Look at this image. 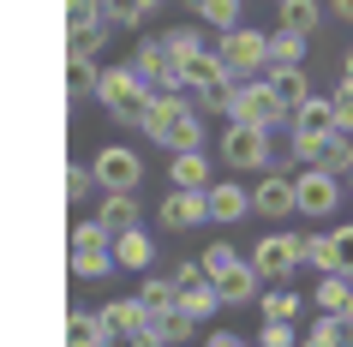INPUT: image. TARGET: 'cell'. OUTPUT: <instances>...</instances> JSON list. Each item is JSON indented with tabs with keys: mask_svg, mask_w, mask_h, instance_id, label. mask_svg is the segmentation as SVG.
Here are the masks:
<instances>
[{
	"mask_svg": "<svg viewBox=\"0 0 353 347\" xmlns=\"http://www.w3.org/2000/svg\"><path fill=\"white\" fill-rule=\"evenodd\" d=\"M341 174H323V168H294V216L305 221H330L341 210Z\"/></svg>",
	"mask_w": 353,
	"mask_h": 347,
	"instance_id": "cell-6",
	"label": "cell"
},
{
	"mask_svg": "<svg viewBox=\"0 0 353 347\" xmlns=\"http://www.w3.org/2000/svg\"><path fill=\"white\" fill-rule=\"evenodd\" d=\"M258 281L263 275L252 270V264H228V270H216L210 275V288H216V299H222V306H252V293H258Z\"/></svg>",
	"mask_w": 353,
	"mask_h": 347,
	"instance_id": "cell-14",
	"label": "cell"
},
{
	"mask_svg": "<svg viewBox=\"0 0 353 347\" xmlns=\"http://www.w3.org/2000/svg\"><path fill=\"white\" fill-rule=\"evenodd\" d=\"M204 347H245V341L234 335V329H210V335H204Z\"/></svg>",
	"mask_w": 353,
	"mask_h": 347,
	"instance_id": "cell-42",
	"label": "cell"
},
{
	"mask_svg": "<svg viewBox=\"0 0 353 347\" xmlns=\"http://www.w3.org/2000/svg\"><path fill=\"white\" fill-rule=\"evenodd\" d=\"M90 96L114 114V120H120V126H144L150 102H156V96L138 84V72H132V66H102V72H96V90H90Z\"/></svg>",
	"mask_w": 353,
	"mask_h": 347,
	"instance_id": "cell-2",
	"label": "cell"
},
{
	"mask_svg": "<svg viewBox=\"0 0 353 347\" xmlns=\"http://www.w3.org/2000/svg\"><path fill=\"white\" fill-rule=\"evenodd\" d=\"M96 192V174H90V162H66V198L72 204H84Z\"/></svg>",
	"mask_w": 353,
	"mask_h": 347,
	"instance_id": "cell-37",
	"label": "cell"
},
{
	"mask_svg": "<svg viewBox=\"0 0 353 347\" xmlns=\"http://www.w3.org/2000/svg\"><path fill=\"white\" fill-rule=\"evenodd\" d=\"M162 48L174 60H180V54H198V48H204V30H198V24H180V30H168V37H162Z\"/></svg>",
	"mask_w": 353,
	"mask_h": 347,
	"instance_id": "cell-36",
	"label": "cell"
},
{
	"mask_svg": "<svg viewBox=\"0 0 353 347\" xmlns=\"http://www.w3.org/2000/svg\"><path fill=\"white\" fill-rule=\"evenodd\" d=\"M317 168H323V174H347V168H353V138H347V132H330V138H323Z\"/></svg>",
	"mask_w": 353,
	"mask_h": 347,
	"instance_id": "cell-30",
	"label": "cell"
},
{
	"mask_svg": "<svg viewBox=\"0 0 353 347\" xmlns=\"http://www.w3.org/2000/svg\"><path fill=\"white\" fill-rule=\"evenodd\" d=\"M228 120L276 132V126H288V102L276 96V84H270V78H245V84H234V108H228Z\"/></svg>",
	"mask_w": 353,
	"mask_h": 347,
	"instance_id": "cell-5",
	"label": "cell"
},
{
	"mask_svg": "<svg viewBox=\"0 0 353 347\" xmlns=\"http://www.w3.org/2000/svg\"><path fill=\"white\" fill-rule=\"evenodd\" d=\"M102 347H162V341H156L150 329H132V335H108Z\"/></svg>",
	"mask_w": 353,
	"mask_h": 347,
	"instance_id": "cell-41",
	"label": "cell"
},
{
	"mask_svg": "<svg viewBox=\"0 0 353 347\" xmlns=\"http://www.w3.org/2000/svg\"><path fill=\"white\" fill-rule=\"evenodd\" d=\"M317 24H323V6H317V0H276V30H299V37H312Z\"/></svg>",
	"mask_w": 353,
	"mask_h": 347,
	"instance_id": "cell-23",
	"label": "cell"
},
{
	"mask_svg": "<svg viewBox=\"0 0 353 347\" xmlns=\"http://www.w3.org/2000/svg\"><path fill=\"white\" fill-rule=\"evenodd\" d=\"M156 216H162V228H174V234H186V228L210 221V216H204V192H168Z\"/></svg>",
	"mask_w": 353,
	"mask_h": 347,
	"instance_id": "cell-17",
	"label": "cell"
},
{
	"mask_svg": "<svg viewBox=\"0 0 353 347\" xmlns=\"http://www.w3.org/2000/svg\"><path fill=\"white\" fill-rule=\"evenodd\" d=\"M258 347H299V335H294V324H270V317H263Z\"/></svg>",
	"mask_w": 353,
	"mask_h": 347,
	"instance_id": "cell-40",
	"label": "cell"
},
{
	"mask_svg": "<svg viewBox=\"0 0 353 347\" xmlns=\"http://www.w3.org/2000/svg\"><path fill=\"white\" fill-rule=\"evenodd\" d=\"M330 102H335V132H347V138H353V84H335Z\"/></svg>",
	"mask_w": 353,
	"mask_h": 347,
	"instance_id": "cell-39",
	"label": "cell"
},
{
	"mask_svg": "<svg viewBox=\"0 0 353 347\" xmlns=\"http://www.w3.org/2000/svg\"><path fill=\"white\" fill-rule=\"evenodd\" d=\"M299 239H305V234H288V228H276V234H263L258 246H252V257H245V264H252L263 281H288V275L299 270Z\"/></svg>",
	"mask_w": 353,
	"mask_h": 347,
	"instance_id": "cell-11",
	"label": "cell"
},
{
	"mask_svg": "<svg viewBox=\"0 0 353 347\" xmlns=\"http://www.w3.org/2000/svg\"><path fill=\"white\" fill-rule=\"evenodd\" d=\"M252 216H263V221H288L294 216V168H263L258 174V186H252Z\"/></svg>",
	"mask_w": 353,
	"mask_h": 347,
	"instance_id": "cell-12",
	"label": "cell"
},
{
	"mask_svg": "<svg viewBox=\"0 0 353 347\" xmlns=\"http://www.w3.org/2000/svg\"><path fill=\"white\" fill-rule=\"evenodd\" d=\"M168 281H174V306L186 311L192 324H204V317L222 311V299H216V288H210V270L198 264V257H180V264L168 270Z\"/></svg>",
	"mask_w": 353,
	"mask_h": 347,
	"instance_id": "cell-7",
	"label": "cell"
},
{
	"mask_svg": "<svg viewBox=\"0 0 353 347\" xmlns=\"http://www.w3.org/2000/svg\"><path fill=\"white\" fill-rule=\"evenodd\" d=\"M138 132H144L150 144H162L168 156H174V150H204V108H198L192 96H180V90L156 96Z\"/></svg>",
	"mask_w": 353,
	"mask_h": 347,
	"instance_id": "cell-1",
	"label": "cell"
},
{
	"mask_svg": "<svg viewBox=\"0 0 353 347\" xmlns=\"http://www.w3.org/2000/svg\"><path fill=\"white\" fill-rule=\"evenodd\" d=\"M138 306H144V311H174V281L150 270V275H144V288H138Z\"/></svg>",
	"mask_w": 353,
	"mask_h": 347,
	"instance_id": "cell-33",
	"label": "cell"
},
{
	"mask_svg": "<svg viewBox=\"0 0 353 347\" xmlns=\"http://www.w3.org/2000/svg\"><path fill=\"white\" fill-rule=\"evenodd\" d=\"M341 311H347V317H353V288H347V306H341Z\"/></svg>",
	"mask_w": 353,
	"mask_h": 347,
	"instance_id": "cell-47",
	"label": "cell"
},
{
	"mask_svg": "<svg viewBox=\"0 0 353 347\" xmlns=\"http://www.w3.org/2000/svg\"><path fill=\"white\" fill-rule=\"evenodd\" d=\"M299 311H305L299 288H270V293H258V317H270V324H294Z\"/></svg>",
	"mask_w": 353,
	"mask_h": 347,
	"instance_id": "cell-25",
	"label": "cell"
},
{
	"mask_svg": "<svg viewBox=\"0 0 353 347\" xmlns=\"http://www.w3.org/2000/svg\"><path fill=\"white\" fill-rule=\"evenodd\" d=\"M72 275L78 281H102L114 275V234L102 221H72Z\"/></svg>",
	"mask_w": 353,
	"mask_h": 347,
	"instance_id": "cell-8",
	"label": "cell"
},
{
	"mask_svg": "<svg viewBox=\"0 0 353 347\" xmlns=\"http://www.w3.org/2000/svg\"><path fill=\"white\" fill-rule=\"evenodd\" d=\"M299 264L317 270V275H335L330 270V234H305V239H299Z\"/></svg>",
	"mask_w": 353,
	"mask_h": 347,
	"instance_id": "cell-34",
	"label": "cell"
},
{
	"mask_svg": "<svg viewBox=\"0 0 353 347\" xmlns=\"http://www.w3.org/2000/svg\"><path fill=\"white\" fill-rule=\"evenodd\" d=\"M96 221H102L108 234H126V228H138V221H144V210H138V192H102V210H96Z\"/></svg>",
	"mask_w": 353,
	"mask_h": 347,
	"instance_id": "cell-19",
	"label": "cell"
},
{
	"mask_svg": "<svg viewBox=\"0 0 353 347\" xmlns=\"http://www.w3.org/2000/svg\"><path fill=\"white\" fill-rule=\"evenodd\" d=\"M323 234H330V270L353 281V221H335V228H323Z\"/></svg>",
	"mask_w": 353,
	"mask_h": 347,
	"instance_id": "cell-28",
	"label": "cell"
},
{
	"mask_svg": "<svg viewBox=\"0 0 353 347\" xmlns=\"http://www.w3.org/2000/svg\"><path fill=\"white\" fill-rule=\"evenodd\" d=\"M126 66L138 72V84H144L150 96H174V90H180V72H174V54L162 48V37H144L138 48H132Z\"/></svg>",
	"mask_w": 353,
	"mask_h": 347,
	"instance_id": "cell-10",
	"label": "cell"
},
{
	"mask_svg": "<svg viewBox=\"0 0 353 347\" xmlns=\"http://www.w3.org/2000/svg\"><path fill=\"white\" fill-rule=\"evenodd\" d=\"M347 288H353L347 275H317L312 306H317V311H341V306H347Z\"/></svg>",
	"mask_w": 353,
	"mask_h": 347,
	"instance_id": "cell-31",
	"label": "cell"
},
{
	"mask_svg": "<svg viewBox=\"0 0 353 347\" xmlns=\"http://www.w3.org/2000/svg\"><path fill=\"white\" fill-rule=\"evenodd\" d=\"M198 264H204V270L216 275V270H228V264H240V252H234L228 239H210V246H204V257H198Z\"/></svg>",
	"mask_w": 353,
	"mask_h": 347,
	"instance_id": "cell-38",
	"label": "cell"
},
{
	"mask_svg": "<svg viewBox=\"0 0 353 347\" xmlns=\"http://www.w3.org/2000/svg\"><path fill=\"white\" fill-rule=\"evenodd\" d=\"M96 72H102V66H96L90 54H66V90H72V96H90L96 90Z\"/></svg>",
	"mask_w": 353,
	"mask_h": 347,
	"instance_id": "cell-32",
	"label": "cell"
},
{
	"mask_svg": "<svg viewBox=\"0 0 353 347\" xmlns=\"http://www.w3.org/2000/svg\"><path fill=\"white\" fill-rule=\"evenodd\" d=\"M341 84H353V48L341 54Z\"/></svg>",
	"mask_w": 353,
	"mask_h": 347,
	"instance_id": "cell-45",
	"label": "cell"
},
{
	"mask_svg": "<svg viewBox=\"0 0 353 347\" xmlns=\"http://www.w3.org/2000/svg\"><path fill=\"white\" fill-rule=\"evenodd\" d=\"M156 12H162V0H102V24L108 30H138Z\"/></svg>",
	"mask_w": 353,
	"mask_h": 347,
	"instance_id": "cell-22",
	"label": "cell"
},
{
	"mask_svg": "<svg viewBox=\"0 0 353 347\" xmlns=\"http://www.w3.org/2000/svg\"><path fill=\"white\" fill-rule=\"evenodd\" d=\"M330 12H335L341 24H353V0H330Z\"/></svg>",
	"mask_w": 353,
	"mask_h": 347,
	"instance_id": "cell-44",
	"label": "cell"
},
{
	"mask_svg": "<svg viewBox=\"0 0 353 347\" xmlns=\"http://www.w3.org/2000/svg\"><path fill=\"white\" fill-rule=\"evenodd\" d=\"M299 347H335V341L323 335V329H305V335H299Z\"/></svg>",
	"mask_w": 353,
	"mask_h": 347,
	"instance_id": "cell-43",
	"label": "cell"
},
{
	"mask_svg": "<svg viewBox=\"0 0 353 347\" xmlns=\"http://www.w3.org/2000/svg\"><path fill=\"white\" fill-rule=\"evenodd\" d=\"M204 216L210 221H222V228H234V221L252 216V186H240L234 174H216L204 192Z\"/></svg>",
	"mask_w": 353,
	"mask_h": 347,
	"instance_id": "cell-13",
	"label": "cell"
},
{
	"mask_svg": "<svg viewBox=\"0 0 353 347\" xmlns=\"http://www.w3.org/2000/svg\"><path fill=\"white\" fill-rule=\"evenodd\" d=\"M108 335H102V324H96V311L72 306L66 311V347H102Z\"/></svg>",
	"mask_w": 353,
	"mask_h": 347,
	"instance_id": "cell-26",
	"label": "cell"
},
{
	"mask_svg": "<svg viewBox=\"0 0 353 347\" xmlns=\"http://www.w3.org/2000/svg\"><path fill=\"white\" fill-rule=\"evenodd\" d=\"M276 66H305V37L299 30H270V72Z\"/></svg>",
	"mask_w": 353,
	"mask_h": 347,
	"instance_id": "cell-27",
	"label": "cell"
},
{
	"mask_svg": "<svg viewBox=\"0 0 353 347\" xmlns=\"http://www.w3.org/2000/svg\"><path fill=\"white\" fill-rule=\"evenodd\" d=\"M144 329H150V335H156L162 347H186L192 335H198V324H192V317H186L180 306H174V311H150V317H144Z\"/></svg>",
	"mask_w": 353,
	"mask_h": 347,
	"instance_id": "cell-20",
	"label": "cell"
},
{
	"mask_svg": "<svg viewBox=\"0 0 353 347\" xmlns=\"http://www.w3.org/2000/svg\"><path fill=\"white\" fill-rule=\"evenodd\" d=\"M156 264V239L144 228H126V234H114V270H150Z\"/></svg>",
	"mask_w": 353,
	"mask_h": 347,
	"instance_id": "cell-18",
	"label": "cell"
},
{
	"mask_svg": "<svg viewBox=\"0 0 353 347\" xmlns=\"http://www.w3.org/2000/svg\"><path fill=\"white\" fill-rule=\"evenodd\" d=\"M168 180L174 192H210V150H174V162H168Z\"/></svg>",
	"mask_w": 353,
	"mask_h": 347,
	"instance_id": "cell-15",
	"label": "cell"
},
{
	"mask_svg": "<svg viewBox=\"0 0 353 347\" xmlns=\"http://www.w3.org/2000/svg\"><path fill=\"white\" fill-rule=\"evenodd\" d=\"M341 192H347V198H353V168H347V180H341Z\"/></svg>",
	"mask_w": 353,
	"mask_h": 347,
	"instance_id": "cell-46",
	"label": "cell"
},
{
	"mask_svg": "<svg viewBox=\"0 0 353 347\" xmlns=\"http://www.w3.org/2000/svg\"><path fill=\"white\" fill-rule=\"evenodd\" d=\"M288 132H305V138H330V132H335V102H330V96H305V102L288 114Z\"/></svg>",
	"mask_w": 353,
	"mask_h": 347,
	"instance_id": "cell-16",
	"label": "cell"
},
{
	"mask_svg": "<svg viewBox=\"0 0 353 347\" xmlns=\"http://www.w3.org/2000/svg\"><path fill=\"white\" fill-rule=\"evenodd\" d=\"M90 174H96L102 192H138V186H144V156L132 144H102L96 162H90Z\"/></svg>",
	"mask_w": 353,
	"mask_h": 347,
	"instance_id": "cell-9",
	"label": "cell"
},
{
	"mask_svg": "<svg viewBox=\"0 0 353 347\" xmlns=\"http://www.w3.org/2000/svg\"><path fill=\"white\" fill-rule=\"evenodd\" d=\"M270 138H276V132L228 120V126H222V162H228V174H263V168H276V144H270Z\"/></svg>",
	"mask_w": 353,
	"mask_h": 347,
	"instance_id": "cell-4",
	"label": "cell"
},
{
	"mask_svg": "<svg viewBox=\"0 0 353 347\" xmlns=\"http://www.w3.org/2000/svg\"><path fill=\"white\" fill-rule=\"evenodd\" d=\"M312 329H323L335 347H353V317L347 311H323V317H312Z\"/></svg>",
	"mask_w": 353,
	"mask_h": 347,
	"instance_id": "cell-35",
	"label": "cell"
},
{
	"mask_svg": "<svg viewBox=\"0 0 353 347\" xmlns=\"http://www.w3.org/2000/svg\"><path fill=\"white\" fill-rule=\"evenodd\" d=\"M263 78L276 84V96L288 102V114H294L305 96H317V90H312V78H305V66H276V72H263Z\"/></svg>",
	"mask_w": 353,
	"mask_h": 347,
	"instance_id": "cell-24",
	"label": "cell"
},
{
	"mask_svg": "<svg viewBox=\"0 0 353 347\" xmlns=\"http://www.w3.org/2000/svg\"><path fill=\"white\" fill-rule=\"evenodd\" d=\"M198 19L222 37V30H234V24H245V0H204L198 6Z\"/></svg>",
	"mask_w": 353,
	"mask_h": 347,
	"instance_id": "cell-29",
	"label": "cell"
},
{
	"mask_svg": "<svg viewBox=\"0 0 353 347\" xmlns=\"http://www.w3.org/2000/svg\"><path fill=\"white\" fill-rule=\"evenodd\" d=\"M144 317H150V311L138 306V293H132V299H108V306L96 311L102 335H132V329H144Z\"/></svg>",
	"mask_w": 353,
	"mask_h": 347,
	"instance_id": "cell-21",
	"label": "cell"
},
{
	"mask_svg": "<svg viewBox=\"0 0 353 347\" xmlns=\"http://www.w3.org/2000/svg\"><path fill=\"white\" fill-rule=\"evenodd\" d=\"M216 60L228 66V78H234V84L263 78V72H270V30H252V24L222 30V37H216Z\"/></svg>",
	"mask_w": 353,
	"mask_h": 347,
	"instance_id": "cell-3",
	"label": "cell"
}]
</instances>
